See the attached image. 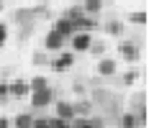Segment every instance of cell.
Returning <instances> with one entry per match:
<instances>
[{"instance_id":"f1b7e54d","label":"cell","mask_w":149,"mask_h":128,"mask_svg":"<svg viewBox=\"0 0 149 128\" xmlns=\"http://www.w3.org/2000/svg\"><path fill=\"white\" fill-rule=\"evenodd\" d=\"M3 8H5V3H3V0H0V10H3Z\"/></svg>"},{"instance_id":"7a4b0ae2","label":"cell","mask_w":149,"mask_h":128,"mask_svg":"<svg viewBox=\"0 0 149 128\" xmlns=\"http://www.w3.org/2000/svg\"><path fill=\"white\" fill-rule=\"evenodd\" d=\"M29 98H31V108H49L54 102V90L52 87H44V90L31 92Z\"/></svg>"},{"instance_id":"cb8c5ba5","label":"cell","mask_w":149,"mask_h":128,"mask_svg":"<svg viewBox=\"0 0 149 128\" xmlns=\"http://www.w3.org/2000/svg\"><path fill=\"white\" fill-rule=\"evenodd\" d=\"M5 41H8V26L0 23V46H5Z\"/></svg>"},{"instance_id":"277c9868","label":"cell","mask_w":149,"mask_h":128,"mask_svg":"<svg viewBox=\"0 0 149 128\" xmlns=\"http://www.w3.org/2000/svg\"><path fill=\"white\" fill-rule=\"evenodd\" d=\"M70 44H72V51L77 54H85L93 44V33H72L70 36Z\"/></svg>"},{"instance_id":"5bb4252c","label":"cell","mask_w":149,"mask_h":128,"mask_svg":"<svg viewBox=\"0 0 149 128\" xmlns=\"http://www.w3.org/2000/svg\"><path fill=\"white\" fill-rule=\"evenodd\" d=\"M31 123H33V115H29V113H18L10 120V126H15V128H31Z\"/></svg>"},{"instance_id":"2e32d148","label":"cell","mask_w":149,"mask_h":128,"mask_svg":"<svg viewBox=\"0 0 149 128\" xmlns=\"http://www.w3.org/2000/svg\"><path fill=\"white\" fill-rule=\"evenodd\" d=\"M121 128H141L136 120V113H123L121 115Z\"/></svg>"},{"instance_id":"603a6c76","label":"cell","mask_w":149,"mask_h":128,"mask_svg":"<svg viewBox=\"0 0 149 128\" xmlns=\"http://www.w3.org/2000/svg\"><path fill=\"white\" fill-rule=\"evenodd\" d=\"M31 128H49V118H33Z\"/></svg>"},{"instance_id":"83f0119b","label":"cell","mask_w":149,"mask_h":128,"mask_svg":"<svg viewBox=\"0 0 149 128\" xmlns=\"http://www.w3.org/2000/svg\"><path fill=\"white\" fill-rule=\"evenodd\" d=\"M41 62H44V54H41V51H39V54H33V64H41Z\"/></svg>"},{"instance_id":"8fae6325","label":"cell","mask_w":149,"mask_h":128,"mask_svg":"<svg viewBox=\"0 0 149 128\" xmlns=\"http://www.w3.org/2000/svg\"><path fill=\"white\" fill-rule=\"evenodd\" d=\"M72 110H74V118H90V113H93V102H90V100L72 102Z\"/></svg>"},{"instance_id":"30bf717a","label":"cell","mask_w":149,"mask_h":128,"mask_svg":"<svg viewBox=\"0 0 149 128\" xmlns=\"http://www.w3.org/2000/svg\"><path fill=\"white\" fill-rule=\"evenodd\" d=\"M103 5H105V0H82L80 8H82V13H85V15L93 18V15H98L100 10H103Z\"/></svg>"},{"instance_id":"3957f363","label":"cell","mask_w":149,"mask_h":128,"mask_svg":"<svg viewBox=\"0 0 149 128\" xmlns=\"http://www.w3.org/2000/svg\"><path fill=\"white\" fill-rule=\"evenodd\" d=\"M74 67V51H59V57L52 62V69L54 72H70Z\"/></svg>"},{"instance_id":"ffe728a7","label":"cell","mask_w":149,"mask_h":128,"mask_svg":"<svg viewBox=\"0 0 149 128\" xmlns=\"http://www.w3.org/2000/svg\"><path fill=\"white\" fill-rule=\"evenodd\" d=\"M49 128H72V123L70 120H62V118H49Z\"/></svg>"},{"instance_id":"9c48e42d","label":"cell","mask_w":149,"mask_h":128,"mask_svg":"<svg viewBox=\"0 0 149 128\" xmlns=\"http://www.w3.org/2000/svg\"><path fill=\"white\" fill-rule=\"evenodd\" d=\"M52 28L57 31L59 36H64V39H70V36L74 33V31H72V21H70V18H64V15H59V18L54 21V26H52Z\"/></svg>"},{"instance_id":"484cf974","label":"cell","mask_w":149,"mask_h":128,"mask_svg":"<svg viewBox=\"0 0 149 128\" xmlns=\"http://www.w3.org/2000/svg\"><path fill=\"white\" fill-rule=\"evenodd\" d=\"M88 120H90V126H93V128H103V126H105L100 118H88Z\"/></svg>"},{"instance_id":"5b68a950","label":"cell","mask_w":149,"mask_h":128,"mask_svg":"<svg viewBox=\"0 0 149 128\" xmlns=\"http://www.w3.org/2000/svg\"><path fill=\"white\" fill-rule=\"evenodd\" d=\"M95 28H98V23H95V18H90V15H80V18L72 21V31L74 33H93Z\"/></svg>"},{"instance_id":"d6986e66","label":"cell","mask_w":149,"mask_h":128,"mask_svg":"<svg viewBox=\"0 0 149 128\" xmlns=\"http://www.w3.org/2000/svg\"><path fill=\"white\" fill-rule=\"evenodd\" d=\"M136 80H139V72H136V69L126 72V74L121 77V82H123V87H131V85H134V82H136Z\"/></svg>"},{"instance_id":"6da1fadb","label":"cell","mask_w":149,"mask_h":128,"mask_svg":"<svg viewBox=\"0 0 149 128\" xmlns=\"http://www.w3.org/2000/svg\"><path fill=\"white\" fill-rule=\"evenodd\" d=\"M118 57L129 64H136L141 59V49L136 46V41H121L118 44Z\"/></svg>"},{"instance_id":"9a60e30c","label":"cell","mask_w":149,"mask_h":128,"mask_svg":"<svg viewBox=\"0 0 149 128\" xmlns=\"http://www.w3.org/2000/svg\"><path fill=\"white\" fill-rule=\"evenodd\" d=\"M29 87H31V92L44 90V87H49V80H46L44 74H36V77H31V80H29Z\"/></svg>"},{"instance_id":"ba28073f","label":"cell","mask_w":149,"mask_h":128,"mask_svg":"<svg viewBox=\"0 0 149 128\" xmlns=\"http://www.w3.org/2000/svg\"><path fill=\"white\" fill-rule=\"evenodd\" d=\"M8 92H10L13 98H29L31 95L29 80H13V82H8Z\"/></svg>"},{"instance_id":"4fadbf2b","label":"cell","mask_w":149,"mask_h":128,"mask_svg":"<svg viewBox=\"0 0 149 128\" xmlns=\"http://www.w3.org/2000/svg\"><path fill=\"white\" fill-rule=\"evenodd\" d=\"M105 33L113 36V39H121V36L126 33V23H121V21H111V23L105 26Z\"/></svg>"},{"instance_id":"8992f818","label":"cell","mask_w":149,"mask_h":128,"mask_svg":"<svg viewBox=\"0 0 149 128\" xmlns=\"http://www.w3.org/2000/svg\"><path fill=\"white\" fill-rule=\"evenodd\" d=\"M116 69H118V62H116V59H111V57H100L98 59V67H95L98 77H113Z\"/></svg>"},{"instance_id":"4316f807","label":"cell","mask_w":149,"mask_h":128,"mask_svg":"<svg viewBox=\"0 0 149 128\" xmlns=\"http://www.w3.org/2000/svg\"><path fill=\"white\" fill-rule=\"evenodd\" d=\"M0 128H10V118H5V115H0Z\"/></svg>"},{"instance_id":"ac0fdd59","label":"cell","mask_w":149,"mask_h":128,"mask_svg":"<svg viewBox=\"0 0 149 128\" xmlns=\"http://www.w3.org/2000/svg\"><path fill=\"white\" fill-rule=\"evenodd\" d=\"M126 23H134V26H147V13H129V15H126Z\"/></svg>"},{"instance_id":"52a82bcc","label":"cell","mask_w":149,"mask_h":128,"mask_svg":"<svg viewBox=\"0 0 149 128\" xmlns=\"http://www.w3.org/2000/svg\"><path fill=\"white\" fill-rule=\"evenodd\" d=\"M64 41H67V39L59 36L57 31L52 28V31L44 36V49H46V51H62V49H64Z\"/></svg>"},{"instance_id":"7c38bea8","label":"cell","mask_w":149,"mask_h":128,"mask_svg":"<svg viewBox=\"0 0 149 128\" xmlns=\"http://www.w3.org/2000/svg\"><path fill=\"white\" fill-rule=\"evenodd\" d=\"M57 118H62V120H74L72 102H64V100H59V102H57Z\"/></svg>"},{"instance_id":"7402d4cb","label":"cell","mask_w":149,"mask_h":128,"mask_svg":"<svg viewBox=\"0 0 149 128\" xmlns=\"http://www.w3.org/2000/svg\"><path fill=\"white\" fill-rule=\"evenodd\" d=\"M80 15H85V13H82V8L77 5V8H72V10H67V13H64V18H70V21H74V18H80Z\"/></svg>"},{"instance_id":"44dd1931","label":"cell","mask_w":149,"mask_h":128,"mask_svg":"<svg viewBox=\"0 0 149 128\" xmlns=\"http://www.w3.org/2000/svg\"><path fill=\"white\" fill-rule=\"evenodd\" d=\"M70 123H72V128H93L88 118H74V120H70Z\"/></svg>"},{"instance_id":"d4e9b609","label":"cell","mask_w":149,"mask_h":128,"mask_svg":"<svg viewBox=\"0 0 149 128\" xmlns=\"http://www.w3.org/2000/svg\"><path fill=\"white\" fill-rule=\"evenodd\" d=\"M8 95H10V92H8V82H0V102H5Z\"/></svg>"},{"instance_id":"e0dca14e","label":"cell","mask_w":149,"mask_h":128,"mask_svg":"<svg viewBox=\"0 0 149 128\" xmlns=\"http://www.w3.org/2000/svg\"><path fill=\"white\" fill-rule=\"evenodd\" d=\"M88 54H93V57H105V41H93L90 44V49H88Z\"/></svg>"},{"instance_id":"f546056e","label":"cell","mask_w":149,"mask_h":128,"mask_svg":"<svg viewBox=\"0 0 149 128\" xmlns=\"http://www.w3.org/2000/svg\"><path fill=\"white\" fill-rule=\"evenodd\" d=\"M3 3H13V0H3Z\"/></svg>"}]
</instances>
